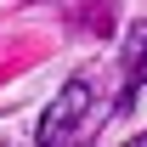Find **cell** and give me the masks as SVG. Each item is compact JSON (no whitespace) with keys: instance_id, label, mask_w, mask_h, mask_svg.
<instances>
[{"instance_id":"cell-1","label":"cell","mask_w":147,"mask_h":147,"mask_svg":"<svg viewBox=\"0 0 147 147\" xmlns=\"http://www.w3.org/2000/svg\"><path fill=\"white\" fill-rule=\"evenodd\" d=\"M91 113V79H68L62 91H57V102L45 108V119H40V142L34 147H57L68 142L74 130H79V119Z\"/></svg>"},{"instance_id":"cell-2","label":"cell","mask_w":147,"mask_h":147,"mask_svg":"<svg viewBox=\"0 0 147 147\" xmlns=\"http://www.w3.org/2000/svg\"><path fill=\"white\" fill-rule=\"evenodd\" d=\"M142 85H147V23H136L130 40H125V91H119V108L113 113H125L142 96Z\"/></svg>"},{"instance_id":"cell-3","label":"cell","mask_w":147,"mask_h":147,"mask_svg":"<svg viewBox=\"0 0 147 147\" xmlns=\"http://www.w3.org/2000/svg\"><path fill=\"white\" fill-rule=\"evenodd\" d=\"M130 147H147V130H142V136H136V142H130Z\"/></svg>"}]
</instances>
